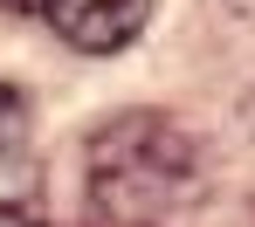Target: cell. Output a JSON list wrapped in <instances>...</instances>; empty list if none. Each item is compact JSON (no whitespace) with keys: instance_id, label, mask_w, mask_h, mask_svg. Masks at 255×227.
I'll list each match as a JSON object with an SVG mask.
<instances>
[{"instance_id":"2","label":"cell","mask_w":255,"mask_h":227,"mask_svg":"<svg viewBox=\"0 0 255 227\" xmlns=\"http://www.w3.org/2000/svg\"><path fill=\"white\" fill-rule=\"evenodd\" d=\"M35 7H42L48 28L69 48H83V55H118L152 21V0H35Z\"/></svg>"},{"instance_id":"1","label":"cell","mask_w":255,"mask_h":227,"mask_svg":"<svg viewBox=\"0 0 255 227\" xmlns=\"http://www.w3.org/2000/svg\"><path fill=\"white\" fill-rule=\"evenodd\" d=\"M200 200V145L166 110H118L90 138V207L104 227H159Z\"/></svg>"},{"instance_id":"3","label":"cell","mask_w":255,"mask_h":227,"mask_svg":"<svg viewBox=\"0 0 255 227\" xmlns=\"http://www.w3.org/2000/svg\"><path fill=\"white\" fill-rule=\"evenodd\" d=\"M35 131V110H28V96L14 90V83H0V158H14L21 145Z\"/></svg>"},{"instance_id":"4","label":"cell","mask_w":255,"mask_h":227,"mask_svg":"<svg viewBox=\"0 0 255 227\" xmlns=\"http://www.w3.org/2000/svg\"><path fill=\"white\" fill-rule=\"evenodd\" d=\"M0 227H42V214H28V207H7V200H0Z\"/></svg>"}]
</instances>
